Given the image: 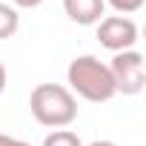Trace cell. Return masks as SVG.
Instances as JSON below:
<instances>
[{
    "label": "cell",
    "mask_w": 146,
    "mask_h": 146,
    "mask_svg": "<svg viewBox=\"0 0 146 146\" xmlns=\"http://www.w3.org/2000/svg\"><path fill=\"white\" fill-rule=\"evenodd\" d=\"M103 3H109L117 15H132V12H137V9H143V3H146V0H103Z\"/></svg>",
    "instance_id": "8"
},
{
    "label": "cell",
    "mask_w": 146,
    "mask_h": 146,
    "mask_svg": "<svg viewBox=\"0 0 146 146\" xmlns=\"http://www.w3.org/2000/svg\"><path fill=\"white\" fill-rule=\"evenodd\" d=\"M115 80V92L120 95H140L143 89V54L137 49L117 52L112 63H106Z\"/></svg>",
    "instance_id": "3"
},
{
    "label": "cell",
    "mask_w": 146,
    "mask_h": 146,
    "mask_svg": "<svg viewBox=\"0 0 146 146\" xmlns=\"http://www.w3.org/2000/svg\"><path fill=\"white\" fill-rule=\"evenodd\" d=\"M15 3V9H37L43 0H12Z\"/></svg>",
    "instance_id": "10"
},
{
    "label": "cell",
    "mask_w": 146,
    "mask_h": 146,
    "mask_svg": "<svg viewBox=\"0 0 146 146\" xmlns=\"http://www.w3.org/2000/svg\"><path fill=\"white\" fill-rule=\"evenodd\" d=\"M0 146H32V143H26V140H20V137H9V135H0Z\"/></svg>",
    "instance_id": "9"
},
{
    "label": "cell",
    "mask_w": 146,
    "mask_h": 146,
    "mask_svg": "<svg viewBox=\"0 0 146 146\" xmlns=\"http://www.w3.org/2000/svg\"><path fill=\"white\" fill-rule=\"evenodd\" d=\"M32 115L40 126L66 129L78 117V98L60 83H37L29 95Z\"/></svg>",
    "instance_id": "2"
},
{
    "label": "cell",
    "mask_w": 146,
    "mask_h": 146,
    "mask_svg": "<svg viewBox=\"0 0 146 146\" xmlns=\"http://www.w3.org/2000/svg\"><path fill=\"white\" fill-rule=\"evenodd\" d=\"M98 40L103 49L109 52H126V49H135L137 43V23L132 17H123V15H109L98 23Z\"/></svg>",
    "instance_id": "4"
},
{
    "label": "cell",
    "mask_w": 146,
    "mask_h": 146,
    "mask_svg": "<svg viewBox=\"0 0 146 146\" xmlns=\"http://www.w3.org/2000/svg\"><path fill=\"white\" fill-rule=\"evenodd\" d=\"M20 29V15L15 6L9 3H0V40H6V37H15Z\"/></svg>",
    "instance_id": "6"
},
{
    "label": "cell",
    "mask_w": 146,
    "mask_h": 146,
    "mask_svg": "<svg viewBox=\"0 0 146 146\" xmlns=\"http://www.w3.org/2000/svg\"><path fill=\"white\" fill-rule=\"evenodd\" d=\"M66 80H69V92L72 95H80L89 103H106L112 100L115 92V80H112V72L103 60H98L95 54H80L69 63L66 69Z\"/></svg>",
    "instance_id": "1"
},
{
    "label": "cell",
    "mask_w": 146,
    "mask_h": 146,
    "mask_svg": "<svg viewBox=\"0 0 146 146\" xmlns=\"http://www.w3.org/2000/svg\"><path fill=\"white\" fill-rule=\"evenodd\" d=\"M89 146H117V143H115V140H92Z\"/></svg>",
    "instance_id": "12"
},
{
    "label": "cell",
    "mask_w": 146,
    "mask_h": 146,
    "mask_svg": "<svg viewBox=\"0 0 146 146\" xmlns=\"http://www.w3.org/2000/svg\"><path fill=\"white\" fill-rule=\"evenodd\" d=\"M63 12L78 26H98L103 20L106 3L103 0H63Z\"/></svg>",
    "instance_id": "5"
},
{
    "label": "cell",
    "mask_w": 146,
    "mask_h": 146,
    "mask_svg": "<svg viewBox=\"0 0 146 146\" xmlns=\"http://www.w3.org/2000/svg\"><path fill=\"white\" fill-rule=\"evenodd\" d=\"M3 89H6V66L0 63V95H3Z\"/></svg>",
    "instance_id": "11"
},
{
    "label": "cell",
    "mask_w": 146,
    "mask_h": 146,
    "mask_svg": "<svg viewBox=\"0 0 146 146\" xmlns=\"http://www.w3.org/2000/svg\"><path fill=\"white\" fill-rule=\"evenodd\" d=\"M43 146H83V140L72 132V129H54L46 135Z\"/></svg>",
    "instance_id": "7"
}]
</instances>
